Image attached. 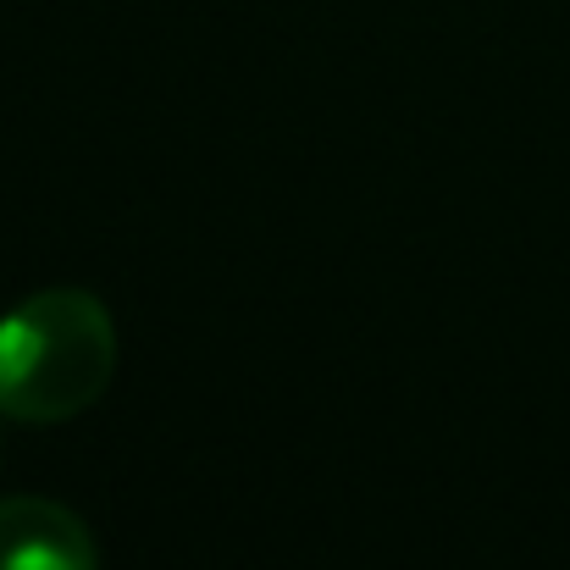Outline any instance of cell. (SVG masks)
Returning a JSON list of instances; mask_svg holds the SVG:
<instances>
[{
  "label": "cell",
  "instance_id": "cell-2",
  "mask_svg": "<svg viewBox=\"0 0 570 570\" xmlns=\"http://www.w3.org/2000/svg\"><path fill=\"white\" fill-rule=\"evenodd\" d=\"M0 570H100L95 532L56 499H0Z\"/></svg>",
  "mask_w": 570,
  "mask_h": 570
},
{
  "label": "cell",
  "instance_id": "cell-1",
  "mask_svg": "<svg viewBox=\"0 0 570 570\" xmlns=\"http://www.w3.org/2000/svg\"><path fill=\"white\" fill-rule=\"evenodd\" d=\"M117 372L111 311L83 288H50L0 316V415L61 426L83 415Z\"/></svg>",
  "mask_w": 570,
  "mask_h": 570
}]
</instances>
